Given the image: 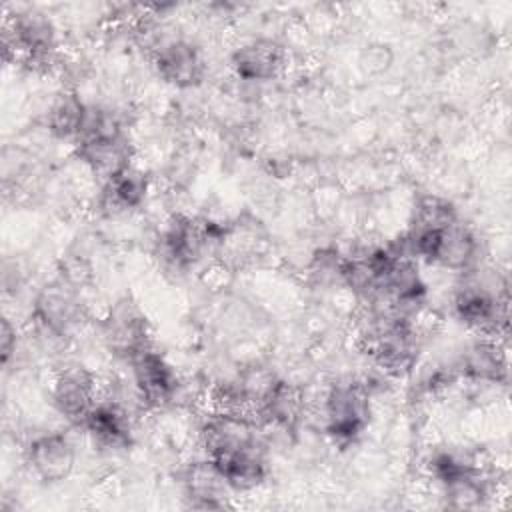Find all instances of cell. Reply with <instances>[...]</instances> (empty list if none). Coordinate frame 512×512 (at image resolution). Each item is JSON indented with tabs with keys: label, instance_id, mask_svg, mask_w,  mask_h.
<instances>
[{
	"label": "cell",
	"instance_id": "15",
	"mask_svg": "<svg viewBox=\"0 0 512 512\" xmlns=\"http://www.w3.org/2000/svg\"><path fill=\"white\" fill-rule=\"evenodd\" d=\"M186 496L196 508H224L230 486L210 458L190 462L182 474Z\"/></svg>",
	"mask_w": 512,
	"mask_h": 512
},
{
	"label": "cell",
	"instance_id": "18",
	"mask_svg": "<svg viewBox=\"0 0 512 512\" xmlns=\"http://www.w3.org/2000/svg\"><path fill=\"white\" fill-rule=\"evenodd\" d=\"M14 352H16V330L12 328L10 320L4 318V322H2V362L8 364V360Z\"/></svg>",
	"mask_w": 512,
	"mask_h": 512
},
{
	"label": "cell",
	"instance_id": "9",
	"mask_svg": "<svg viewBox=\"0 0 512 512\" xmlns=\"http://www.w3.org/2000/svg\"><path fill=\"white\" fill-rule=\"evenodd\" d=\"M154 68L164 82L176 88L198 86L206 74V62L200 48L184 38L160 42L154 50Z\"/></svg>",
	"mask_w": 512,
	"mask_h": 512
},
{
	"label": "cell",
	"instance_id": "2",
	"mask_svg": "<svg viewBox=\"0 0 512 512\" xmlns=\"http://www.w3.org/2000/svg\"><path fill=\"white\" fill-rule=\"evenodd\" d=\"M324 430L338 444L354 442L370 420V392L366 384L342 382L334 384L322 406Z\"/></svg>",
	"mask_w": 512,
	"mask_h": 512
},
{
	"label": "cell",
	"instance_id": "11",
	"mask_svg": "<svg viewBox=\"0 0 512 512\" xmlns=\"http://www.w3.org/2000/svg\"><path fill=\"white\" fill-rule=\"evenodd\" d=\"M76 462L72 440L62 432H44L30 440L26 464L32 474L44 482H60L70 476Z\"/></svg>",
	"mask_w": 512,
	"mask_h": 512
},
{
	"label": "cell",
	"instance_id": "8",
	"mask_svg": "<svg viewBox=\"0 0 512 512\" xmlns=\"http://www.w3.org/2000/svg\"><path fill=\"white\" fill-rule=\"evenodd\" d=\"M100 398L96 376L82 364H68L58 370L52 382V402L56 412L72 424L84 422Z\"/></svg>",
	"mask_w": 512,
	"mask_h": 512
},
{
	"label": "cell",
	"instance_id": "13",
	"mask_svg": "<svg viewBox=\"0 0 512 512\" xmlns=\"http://www.w3.org/2000/svg\"><path fill=\"white\" fill-rule=\"evenodd\" d=\"M230 66L244 82H266L282 70L284 50L270 38H254L232 52Z\"/></svg>",
	"mask_w": 512,
	"mask_h": 512
},
{
	"label": "cell",
	"instance_id": "14",
	"mask_svg": "<svg viewBox=\"0 0 512 512\" xmlns=\"http://www.w3.org/2000/svg\"><path fill=\"white\" fill-rule=\"evenodd\" d=\"M456 372L472 382L500 384L508 374L506 356L492 336H482L464 350Z\"/></svg>",
	"mask_w": 512,
	"mask_h": 512
},
{
	"label": "cell",
	"instance_id": "5",
	"mask_svg": "<svg viewBox=\"0 0 512 512\" xmlns=\"http://www.w3.org/2000/svg\"><path fill=\"white\" fill-rule=\"evenodd\" d=\"M34 320L42 336L64 340L84 320L80 288L58 278L46 284L34 300Z\"/></svg>",
	"mask_w": 512,
	"mask_h": 512
},
{
	"label": "cell",
	"instance_id": "3",
	"mask_svg": "<svg viewBox=\"0 0 512 512\" xmlns=\"http://www.w3.org/2000/svg\"><path fill=\"white\" fill-rule=\"evenodd\" d=\"M454 310L460 322L484 336H496L506 326V298L504 288H494L490 282L472 272L458 286L454 296Z\"/></svg>",
	"mask_w": 512,
	"mask_h": 512
},
{
	"label": "cell",
	"instance_id": "17",
	"mask_svg": "<svg viewBox=\"0 0 512 512\" xmlns=\"http://www.w3.org/2000/svg\"><path fill=\"white\" fill-rule=\"evenodd\" d=\"M86 114V104L74 92L58 94L46 112V128L54 138L76 140Z\"/></svg>",
	"mask_w": 512,
	"mask_h": 512
},
{
	"label": "cell",
	"instance_id": "12",
	"mask_svg": "<svg viewBox=\"0 0 512 512\" xmlns=\"http://www.w3.org/2000/svg\"><path fill=\"white\" fill-rule=\"evenodd\" d=\"M208 244L206 224L198 226L190 218L176 216L160 234V258L168 268L186 270L202 256Z\"/></svg>",
	"mask_w": 512,
	"mask_h": 512
},
{
	"label": "cell",
	"instance_id": "7",
	"mask_svg": "<svg viewBox=\"0 0 512 512\" xmlns=\"http://www.w3.org/2000/svg\"><path fill=\"white\" fill-rule=\"evenodd\" d=\"M102 340L114 356L128 362L150 346L148 322L136 302L122 298L108 310L102 320Z\"/></svg>",
	"mask_w": 512,
	"mask_h": 512
},
{
	"label": "cell",
	"instance_id": "4",
	"mask_svg": "<svg viewBox=\"0 0 512 512\" xmlns=\"http://www.w3.org/2000/svg\"><path fill=\"white\" fill-rule=\"evenodd\" d=\"M4 46L30 64H48L58 52V32L44 12L28 8L6 22Z\"/></svg>",
	"mask_w": 512,
	"mask_h": 512
},
{
	"label": "cell",
	"instance_id": "16",
	"mask_svg": "<svg viewBox=\"0 0 512 512\" xmlns=\"http://www.w3.org/2000/svg\"><path fill=\"white\" fill-rule=\"evenodd\" d=\"M148 188H150L148 176L140 168L130 164L124 170L110 176L108 180H104L102 204L112 212L136 210L144 204L148 196Z\"/></svg>",
	"mask_w": 512,
	"mask_h": 512
},
{
	"label": "cell",
	"instance_id": "1",
	"mask_svg": "<svg viewBox=\"0 0 512 512\" xmlns=\"http://www.w3.org/2000/svg\"><path fill=\"white\" fill-rule=\"evenodd\" d=\"M78 158L98 176L108 180L130 166V142L116 112L88 106L82 128L74 140Z\"/></svg>",
	"mask_w": 512,
	"mask_h": 512
},
{
	"label": "cell",
	"instance_id": "10",
	"mask_svg": "<svg viewBox=\"0 0 512 512\" xmlns=\"http://www.w3.org/2000/svg\"><path fill=\"white\" fill-rule=\"evenodd\" d=\"M82 426L92 438L94 446L114 452L130 444L132 434V410L122 402L100 394L98 402L92 406Z\"/></svg>",
	"mask_w": 512,
	"mask_h": 512
},
{
	"label": "cell",
	"instance_id": "6",
	"mask_svg": "<svg viewBox=\"0 0 512 512\" xmlns=\"http://www.w3.org/2000/svg\"><path fill=\"white\" fill-rule=\"evenodd\" d=\"M132 384L144 408H164L176 400L180 380L170 362L152 346L138 352L132 360Z\"/></svg>",
	"mask_w": 512,
	"mask_h": 512
}]
</instances>
